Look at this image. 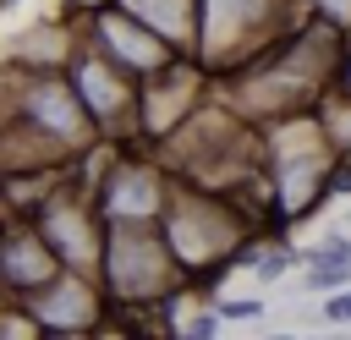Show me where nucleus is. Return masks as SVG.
<instances>
[{
  "mask_svg": "<svg viewBox=\"0 0 351 340\" xmlns=\"http://www.w3.org/2000/svg\"><path fill=\"white\" fill-rule=\"evenodd\" d=\"M159 230H165L176 263L186 269V285L197 274L203 280H225L236 269L241 241H247V214H241V197H230V192L176 181L170 203L159 214Z\"/></svg>",
  "mask_w": 351,
  "mask_h": 340,
  "instance_id": "f257e3e1",
  "label": "nucleus"
},
{
  "mask_svg": "<svg viewBox=\"0 0 351 340\" xmlns=\"http://www.w3.org/2000/svg\"><path fill=\"white\" fill-rule=\"evenodd\" d=\"M99 285L115 307H159L186 285V269L176 263L159 219L137 225V219H115L104 225V258H99Z\"/></svg>",
  "mask_w": 351,
  "mask_h": 340,
  "instance_id": "f03ea898",
  "label": "nucleus"
},
{
  "mask_svg": "<svg viewBox=\"0 0 351 340\" xmlns=\"http://www.w3.org/2000/svg\"><path fill=\"white\" fill-rule=\"evenodd\" d=\"M307 16V0H197V44L192 55L208 66V77H225L263 55L274 38H285Z\"/></svg>",
  "mask_w": 351,
  "mask_h": 340,
  "instance_id": "7ed1b4c3",
  "label": "nucleus"
},
{
  "mask_svg": "<svg viewBox=\"0 0 351 340\" xmlns=\"http://www.w3.org/2000/svg\"><path fill=\"white\" fill-rule=\"evenodd\" d=\"M16 121H22L27 132H38L60 159H77L82 148L104 143V132H99V121L88 115L82 93H77L71 77H60V71H27V77H22Z\"/></svg>",
  "mask_w": 351,
  "mask_h": 340,
  "instance_id": "20e7f679",
  "label": "nucleus"
},
{
  "mask_svg": "<svg viewBox=\"0 0 351 340\" xmlns=\"http://www.w3.org/2000/svg\"><path fill=\"white\" fill-rule=\"evenodd\" d=\"M66 77H71V88L82 93L88 115L99 121L104 143H132V137H137V77H132L126 66H115L104 49L82 44V49H71Z\"/></svg>",
  "mask_w": 351,
  "mask_h": 340,
  "instance_id": "39448f33",
  "label": "nucleus"
},
{
  "mask_svg": "<svg viewBox=\"0 0 351 340\" xmlns=\"http://www.w3.org/2000/svg\"><path fill=\"white\" fill-rule=\"evenodd\" d=\"M170 186H176V175H170L159 159L121 148V154L110 159V170L93 181V203H99L104 225H115V219L154 225V219L165 214V203H170Z\"/></svg>",
  "mask_w": 351,
  "mask_h": 340,
  "instance_id": "423d86ee",
  "label": "nucleus"
},
{
  "mask_svg": "<svg viewBox=\"0 0 351 340\" xmlns=\"http://www.w3.org/2000/svg\"><path fill=\"white\" fill-rule=\"evenodd\" d=\"M33 225L44 230V241L55 247V258H60L66 269L99 274V258H104V214H99L93 192L55 186V192L33 208Z\"/></svg>",
  "mask_w": 351,
  "mask_h": 340,
  "instance_id": "0eeeda50",
  "label": "nucleus"
},
{
  "mask_svg": "<svg viewBox=\"0 0 351 340\" xmlns=\"http://www.w3.org/2000/svg\"><path fill=\"white\" fill-rule=\"evenodd\" d=\"M88 38H93V49H104L115 66H126L137 82L154 77L159 66H170V60L181 55L165 33H154L148 22H137L121 0H104V5L88 11Z\"/></svg>",
  "mask_w": 351,
  "mask_h": 340,
  "instance_id": "6e6552de",
  "label": "nucleus"
},
{
  "mask_svg": "<svg viewBox=\"0 0 351 340\" xmlns=\"http://www.w3.org/2000/svg\"><path fill=\"white\" fill-rule=\"evenodd\" d=\"M22 313H27L44 335H88V329H99V318L110 313V296H104L99 274L60 269L49 285H38L33 296H22Z\"/></svg>",
  "mask_w": 351,
  "mask_h": 340,
  "instance_id": "1a4fd4ad",
  "label": "nucleus"
},
{
  "mask_svg": "<svg viewBox=\"0 0 351 340\" xmlns=\"http://www.w3.org/2000/svg\"><path fill=\"white\" fill-rule=\"evenodd\" d=\"M66 263L55 258V247L44 241V230L27 225H0V285H11L16 296H33L38 285H49Z\"/></svg>",
  "mask_w": 351,
  "mask_h": 340,
  "instance_id": "9d476101",
  "label": "nucleus"
},
{
  "mask_svg": "<svg viewBox=\"0 0 351 340\" xmlns=\"http://www.w3.org/2000/svg\"><path fill=\"white\" fill-rule=\"evenodd\" d=\"M137 22H148L154 33H165L181 55H192L197 44V0H121Z\"/></svg>",
  "mask_w": 351,
  "mask_h": 340,
  "instance_id": "9b49d317",
  "label": "nucleus"
},
{
  "mask_svg": "<svg viewBox=\"0 0 351 340\" xmlns=\"http://www.w3.org/2000/svg\"><path fill=\"white\" fill-rule=\"evenodd\" d=\"M302 291H340V285H351V258H335V252H324V247H307V263H302V280H296Z\"/></svg>",
  "mask_w": 351,
  "mask_h": 340,
  "instance_id": "f8f14e48",
  "label": "nucleus"
},
{
  "mask_svg": "<svg viewBox=\"0 0 351 340\" xmlns=\"http://www.w3.org/2000/svg\"><path fill=\"white\" fill-rule=\"evenodd\" d=\"M318 121H324V137L335 143V154H351V93L329 88L318 99Z\"/></svg>",
  "mask_w": 351,
  "mask_h": 340,
  "instance_id": "ddd939ff",
  "label": "nucleus"
},
{
  "mask_svg": "<svg viewBox=\"0 0 351 340\" xmlns=\"http://www.w3.org/2000/svg\"><path fill=\"white\" fill-rule=\"evenodd\" d=\"M318 324H324V329H351V285H340V291H324Z\"/></svg>",
  "mask_w": 351,
  "mask_h": 340,
  "instance_id": "4468645a",
  "label": "nucleus"
},
{
  "mask_svg": "<svg viewBox=\"0 0 351 340\" xmlns=\"http://www.w3.org/2000/svg\"><path fill=\"white\" fill-rule=\"evenodd\" d=\"M214 307H219L225 324H252V318H263V296H219Z\"/></svg>",
  "mask_w": 351,
  "mask_h": 340,
  "instance_id": "2eb2a0df",
  "label": "nucleus"
},
{
  "mask_svg": "<svg viewBox=\"0 0 351 340\" xmlns=\"http://www.w3.org/2000/svg\"><path fill=\"white\" fill-rule=\"evenodd\" d=\"M219 329H225L219 307H197L192 318H181V324H176V335H192V340H208V335H219Z\"/></svg>",
  "mask_w": 351,
  "mask_h": 340,
  "instance_id": "dca6fc26",
  "label": "nucleus"
},
{
  "mask_svg": "<svg viewBox=\"0 0 351 340\" xmlns=\"http://www.w3.org/2000/svg\"><path fill=\"white\" fill-rule=\"evenodd\" d=\"M307 16H318V22L340 27V33H351V0H307Z\"/></svg>",
  "mask_w": 351,
  "mask_h": 340,
  "instance_id": "f3484780",
  "label": "nucleus"
},
{
  "mask_svg": "<svg viewBox=\"0 0 351 340\" xmlns=\"http://www.w3.org/2000/svg\"><path fill=\"white\" fill-rule=\"evenodd\" d=\"M335 88H340V93H351V38H346V49H340V66H335Z\"/></svg>",
  "mask_w": 351,
  "mask_h": 340,
  "instance_id": "a211bd4d",
  "label": "nucleus"
},
{
  "mask_svg": "<svg viewBox=\"0 0 351 340\" xmlns=\"http://www.w3.org/2000/svg\"><path fill=\"white\" fill-rule=\"evenodd\" d=\"M346 225H351V208H346Z\"/></svg>",
  "mask_w": 351,
  "mask_h": 340,
  "instance_id": "6ab92c4d",
  "label": "nucleus"
}]
</instances>
